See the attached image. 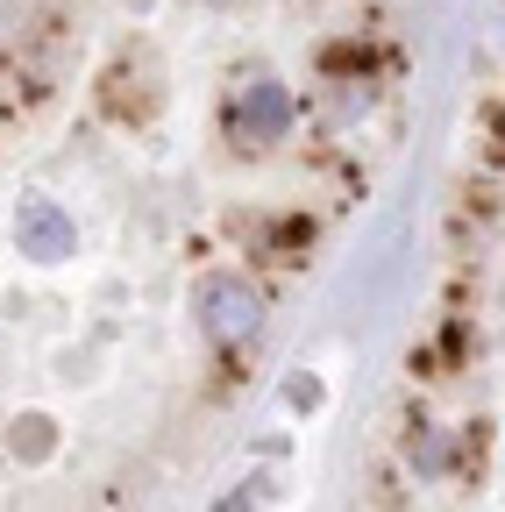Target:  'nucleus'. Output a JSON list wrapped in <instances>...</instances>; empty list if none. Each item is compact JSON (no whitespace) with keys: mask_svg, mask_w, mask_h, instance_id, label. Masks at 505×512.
<instances>
[{"mask_svg":"<svg viewBox=\"0 0 505 512\" xmlns=\"http://www.w3.org/2000/svg\"><path fill=\"white\" fill-rule=\"evenodd\" d=\"M193 313H200L207 342H242V335H257L264 299L249 292V278H207V285L193 292Z\"/></svg>","mask_w":505,"mask_h":512,"instance_id":"1","label":"nucleus"},{"mask_svg":"<svg viewBox=\"0 0 505 512\" xmlns=\"http://www.w3.org/2000/svg\"><path fill=\"white\" fill-rule=\"evenodd\" d=\"M15 242H22V256H36V264H65V256L79 249V228H72V214L57 200H22Z\"/></svg>","mask_w":505,"mask_h":512,"instance_id":"2","label":"nucleus"},{"mask_svg":"<svg viewBox=\"0 0 505 512\" xmlns=\"http://www.w3.org/2000/svg\"><path fill=\"white\" fill-rule=\"evenodd\" d=\"M242 128H249V143H278L285 128H292V100H285V86H249V100H242Z\"/></svg>","mask_w":505,"mask_h":512,"instance_id":"3","label":"nucleus"}]
</instances>
